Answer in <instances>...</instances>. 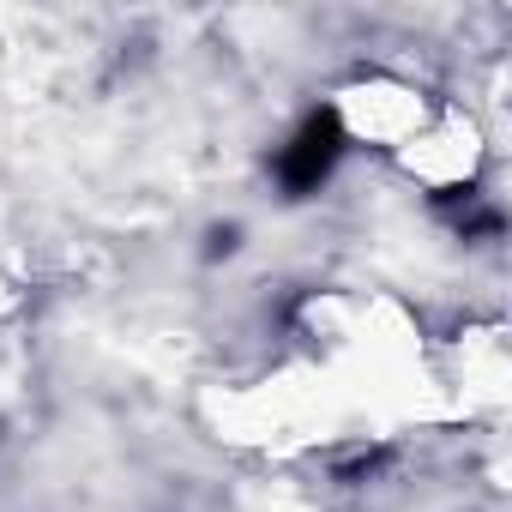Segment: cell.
Listing matches in <instances>:
<instances>
[{
  "mask_svg": "<svg viewBox=\"0 0 512 512\" xmlns=\"http://www.w3.org/2000/svg\"><path fill=\"white\" fill-rule=\"evenodd\" d=\"M344 157V121H338V109H320V115H308L302 121V133L284 145V157H278V175H284V187H290V199H302V193H314L326 175H332V163Z\"/></svg>",
  "mask_w": 512,
  "mask_h": 512,
  "instance_id": "6da1fadb",
  "label": "cell"
},
{
  "mask_svg": "<svg viewBox=\"0 0 512 512\" xmlns=\"http://www.w3.org/2000/svg\"><path fill=\"white\" fill-rule=\"evenodd\" d=\"M235 247V223H223V229H211V253H229Z\"/></svg>",
  "mask_w": 512,
  "mask_h": 512,
  "instance_id": "7a4b0ae2",
  "label": "cell"
}]
</instances>
